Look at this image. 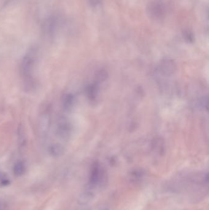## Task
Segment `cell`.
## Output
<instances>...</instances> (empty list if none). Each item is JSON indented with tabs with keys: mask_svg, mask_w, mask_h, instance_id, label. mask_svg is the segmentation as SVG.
<instances>
[{
	"mask_svg": "<svg viewBox=\"0 0 209 210\" xmlns=\"http://www.w3.org/2000/svg\"><path fill=\"white\" fill-rule=\"evenodd\" d=\"M36 57L32 53H28L23 58L20 70L25 86L28 90L32 89L35 86L34 72L36 66Z\"/></svg>",
	"mask_w": 209,
	"mask_h": 210,
	"instance_id": "cell-1",
	"label": "cell"
},
{
	"mask_svg": "<svg viewBox=\"0 0 209 210\" xmlns=\"http://www.w3.org/2000/svg\"><path fill=\"white\" fill-rule=\"evenodd\" d=\"M106 181V175L104 171L98 164H95L93 167L90 175V182L93 186L102 185Z\"/></svg>",
	"mask_w": 209,
	"mask_h": 210,
	"instance_id": "cell-2",
	"label": "cell"
},
{
	"mask_svg": "<svg viewBox=\"0 0 209 210\" xmlns=\"http://www.w3.org/2000/svg\"><path fill=\"white\" fill-rule=\"evenodd\" d=\"M71 126L66 119L61 117L56 126V134L60 138L66 139L71 134Z\"/></svg>",
	"mask_w": 209,
	"mask_h": 210,
	"instance_id": "cell-3",
	"label": "cell"
},
{
	"mask_svg": "<svg viewBox=\"0 0 209 210\" xmlns=\"http://www.w3.org/2000/svg\"><path fill=\"white\" fill-rule=\"evenodd\" d=\"M51 118L49 113L45 112L41 114L38 120V131L41 136H45L50 129Z\"/></svg>",
	"mask_w": 209,
	"mask_h": 210,
	"instance_id": "cell-4",
	"label": "cell"
},
{
	"mask_svg": "<svg viewBox=\"0 0 209 210\" xmlns=\"http://www.w3.org/2000/svg\"><path fill=\"white\" fill-rule=\"evenodd\" d=\"M17 141L18 145L20 149H23L26 147L27 140L25 132V129L22 124H20L17 129Z\"/></svg>",
	"mask_w": 209,
	"mask_h": 210,
	"instance_id": "cell-5",
	"label": "cell"
},
{
	"mask_svg": "<svg viewBox=\"0 0 209 210\" xmlns=\"http://www.w3.org/2000/svg\"><path fill=\"white\" fill-rule=\"evenodd\" d=\"M49 152L52 156L58 157L64 152V148L59 143H53L49 146Z\"/></svg>",
	"mask_w": 209,
	"mask_h": 210,
	"instance_id": "cell-6",
	"label": "cell"
},
{
	"mask_svg": "<svg viewBox=\"0 0 209 210\" xmlns=\"http://www.w3.org/2000/svg\"><path fill=\"white\" fill-rule=\"evenodd\" d=\"M74 97L71 94H65L62 98V105L63 108L67 111L71 109L74 104Z\"/></svg>",
	"mask_w": 209,
	"mask_h": 210,
	"instance_id": "cell-7",
	"label": "cell"
},
{
	"mask_svg": "<svg viewBox=\"0 0 209 210\" xmlns=\"http://www.w3.org/2000/svg\"><path fill=\"white\" fill-rule=\"evenodd\" d=\"M26 171V165L23 162L19 161L15 163L14 166V174L17 176H22Z\"/></svg>",
	"mask_w": 209,
	"mask_h": 210,
	"instance_id": "cell-8",
	"label": "cell"
},
{
	"mask_svg": "<svg viewBox=\"0 0 209 210\" xmlns=\"http://www.w3.org/2000/svg\"><path fill=\"white\" fill-rule=\"evenodd\" d=\"M94 195L91 192H85L82 194L79 198V203L80 205H87L93 200Z\"/></svg>",
	"mask_w": 209,
	"mask_h": 210,
	"instance_id": "cell-9",
	"label": "cell"
},
{
	"mask_svg": "<svg viewBox=\"0 0 209 210\" xmlns=\"http://www.w3.org/2000/svg\"><path fill=\"white\" fill-rule=\"evenodd\" d=\"M90 1L93 4H97L99 2V0H90Z\"/></svg>",
	"mask_w": 209,
	"mask_h": 210,
	"instance_id": "cell-10",
	"label": "cell"
}]
</instances>
